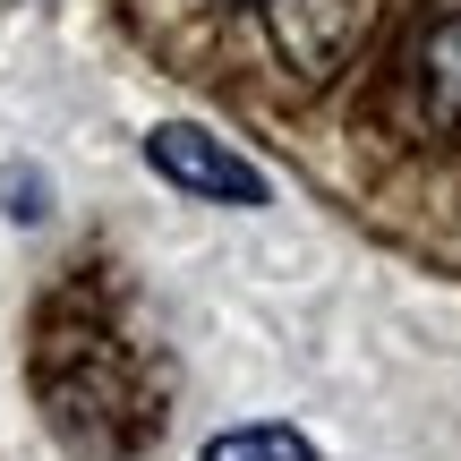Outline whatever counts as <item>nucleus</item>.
<instances>
[{
  "mask_svg": "<svg viewBox=\"0 0 461 461\" xmlns=\"http://www.w3.org/2000/svg\"><path fill=\"white\" fill-rule=\"evenodd\" d=\"M419 86H428V120L436 129H461V17H445V26L428 34Z\"/></svg>",
  "mask_w": 461,
  "mask_h": 461,
  "instance_id": "obj_3",
  "label": "nucleus"
},
{
  "mask_svg": "<svg viewBox=\"0 0 461 461\" xmlns=\"http://www.w3.org/2000/svg\"><path fill=\"white\" fill-rule=\"evenodd\" d=\"M205 461H316V445L274 419V428H230V436H214Z\"/></svg>",
  "mask_w": 461,
  "mask_h": 461,
  "instance_id": "obj_4",
  "label": "nucleus"
},
{
  "mask_svg": "<svg viewBox=\"0 0 461 461\" xmlns=\"http://www.w3.org/2000/svg\"><path fill=\"white\" fill-rule=\"evenodd\" d=\"M146 154H154V171H163L171 188H188V197H205V205H265V171H257V163H240L222 137L188 129V120L154 129V137H146Z\"/></svg>",
  "mask_w": 461,
  "mask_h": 461,
  "instance_id": "obj_1",
  "label": "nucleus"
},
{
  "mask_svg": "<svg viewBox=\"0 0 461 461\" xmlns=\"http://www.w3.org/2000/svg\"><path fill=\"white\" fill-rule=\"evenodd\" d=\"M265 17H274V43L291 68H333V51L350 43V26H359V0H265Z\"/></svg>",
  "mask_w": 461,
  "mask_h": 461,
  "instance_id": "obj_2",
  "label": "nucleus"
}]
</instances>
